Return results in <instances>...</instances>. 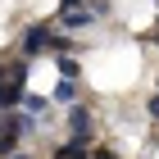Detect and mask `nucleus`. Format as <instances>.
Instances as JSON below:
<instances>
[{
    "label": "nucleus",
    "instance_id": "obj_1",
    "mask_svg": "<svg viewBox=\"0 0 159 159\" xmlns=\"http://www.w3.org/2000/svg\"><path fill=\"white\" fill-rule=\"evenodd\" d=\"M23 96H27V59H18L0 73V109L23 105Z\"/></svg>",
    "mask_w": 159,
    "mask_h": 159
},
{
    "label": "nucleus",
    "instance_id": "obj_2",
    "mask_svg": "<svg viewBox=\"0 0 159 159\" xmlns=\"http://www.w3.org/2000/svg\"><path fill=\"white\" fill-rule=\"evenodd\" d=\"M32 127H37V118L5 109V127H0V150H5V155H18V141H23V136L32 132Z\"/></svg>",
    "mask_w": 159,
    "mask_h": 159
},
{
    "label": "nucleus",
    "instance_id": "obj_3",
    "mask_svg": "<svg viewBox=\"0 0 159 159\" xmlns=\"http://www.w3.org/2000/svg\"><path fill=\"white\" fill-rule=\"evenodd\" d=\"M50 41H55V32H50L46 23H32V27L23 32V46H18V50H23V59H37V55L50 50Z\"/></svg>",
    "mask_w": 159,
    "mask_h": 159
},
{
    "label": "nucleus",
    "instance_id": "obj_4",
    "mask_svg": "<svg viewBox=\"0 0 159 159\" xmlns=\"http://www.w3.org/2000/svg\"><path fill=\"white\" fill-rule=\"evenodd\" d=\"M91 127H96L91 109H86V105H73V109H68V132H73L77 146H86V141H91Z\"/></svg>",
    "mask_w": 159,
    "mask_h": 159
},
{
    "label": "nucleus",
    "instance_id": "obj_5",
    "mask_svg": "<svg viewBox=\"0 0 159 159\" xmlns=\"http://www.w3.org/2000/svg\"><path fill=\"white\" fill-rule=\"evenodd\" d=\"M91 18H96V9H82V0H64V5H59V23L68 27V32L86 27Z\"/></svg>",
    "mask_w": 159,
    "mask_h": 159
},
{
    "label": "nucleus",
    "instance_id": "obj_6",
    "mask_svg": "<svg viewBox=\"0 0 159 159\" xmlns=\"http://www.w3.org/2000/svg\"><path fill=\"white\" fill-rule=\"evenodd\" d=\"M55 100H59V105H68V109L77 105V82H73V77H59V86H55Z\"/></svg>",
    "mask_w": 159,
    "mask_h": 159
},
{
    "label": "nucleus",
    "instance_id": "obj_7",
    "mask_svg": "<svg viewBox=\"0 0 159 159\" xmlns=\"http://www.w3.org/2000/svg\"><path fill=\"white\" fill-rule=\"evenodd\" d=\"M23 109H27V118H46L50 96H23Z\"/></svg>",
    "mask_w": 159,
    "mask_h": 159
},
{
    "label": "nucleus",
    "instance_id": "obj_8",
    "mask_svg": "<svg viewBox=\"0 0 159 159\" xmlns=\"http://www.w3.org/2000/svg\"><path fill=\"white\" fill-rule=\"evenodd\" d=\"M96 150H86V146H77V141H68V146H59L50 159H91Z\"/></svg>",
    "mask_w": 159,
    "mask_h": 159
},
{
    "label": "nucleus",
    "instance_id": "obj_9",
    "mask_svg": "<svg viewBox=\"0 0 159 159\" xmlns=\"http://www.w3.org/2000/svg\"><path fill=\"white\" fill-rule=\"evenodd\" d=\"M68 50H73V37L68 32H59V37L50 41V55H68Z\"/></svg>",
    "mask_w": 159,
    "mask_h": 159
},
{
    "label": "nucleus",
    "instance_id": "obj_10",
    "mask_svg": "<svg viewBox=\"0 0 159 159\" xmlns=\"http://www.w3.org/2000/svg\"><path fill=\"white\" fill-rule=\"evenodd\" d=\"M59 73H64V77H73V82H77V64H73V55H59Z\"/></svg>",
    "mask_w": 159,
    "mask_h": 159
},
{
    "label": "nucleus",
    "instance_id": "obj_11",
    "mask_svg": "<svg viewBox=\"0 0 159 159\" xmlns=\"http://www.w3.org/2000/svg\"><path fill=\"white\" fill-rule=\"evenodd\" d=\"M146 114H150V123H159V91L146 100Z\"/></svg>",
    "mask_w": 159,
    "mask_h": 159
},
{
    "label": "nucleus",
    "instance_id": "obj_12",
    "mask_svg": "<svg viewBox=\"0 0 159 159\" xmlns=\"http://www.w3.org/2000/svg\"><path fill=\"white\" fill-rule=\"evenodd\" d=\"M91 159H118V155H109V150H96V155H91Z\"/></svg>",
    "mask_w": 159,
    "mask_h": 159
},
{
    "label": "nucleus",
    "instance_id": "obj_13",
    "mask_svg": "<svg viewBox=\"0 0 159 159\" xmlns=\"http://www.w3.org/2000/svg\"><path fill=\"white\" fill-rule=\"evenodd\" d=\"M9 159H32V155H23V150H18V155H9Z\"/></svg>",
    "mask_w": 159,
    "mask_h": 159
},
{
    "label": "nucleus",
    "instance_id": "obj_14",
    "mask_svg": "<svg viewBox=\"0 0 159 159\" xmlns=\"http://www.w3.org/2000/svg\"><path fill=\"white\" fill-rule=\"evenodd\" d=\"M155 50H159V32H155Z\"/></svg>",
    "mask_w": 159,
    "mask_h": 159
},
{
    "label": "nucleus",
    "instance_id": "obj_15",
    "mask_svg": "<svg viewBox=\"0 0 159 159\" xmlns=\"http://www.w3.org/2000/svg\"><path fill=\"white\" fill-rule=\"evenodd\" d=\"M155 91H159V86H155Z\"/></svg>",
    "mask_w": 159,
    "mask_h": 159
}]
</instances>
